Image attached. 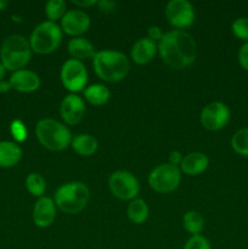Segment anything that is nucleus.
I'll return each mask as SVG.
<instances>
[{
	"instance_id": "f257e3e1",
	"label": "nucleus",
	"mask_w": 248,
	"mask_h": 249,
	"mask_svg": "<svg viewBox=\"0 0 248 249\" xmlns=\"http://www.w3.org/2000/svg\"><path fill=\"white\" fill-rule=\"evenodd\" d=\"M157 50L165 65L175 70L187 67L197 57V44L195 39L180 29L164 33L158 43Z\"/></svg>"
},
{
	"instance_id": "f03ea898",
	"label": "nucleus",
	"mask_w": 248,
	"mask_h": 249,
	"mask_svg": "<svg viewBox=\"0 0 248 249\" xmlns=\"http://www.w3.org/2000/svg\"><path fill=\"white\" fill-rule=\"evenodd\" d=\"M92 66L97 77L105 82L117 83L123 80L130 71V61L117 50L97 51L92 58Z\"/></svg>"
},
{
	"instance_id": "7ed1b4c3",
	"label": "nucleus",
	"mask_w": 248,
	"mask_h": 249,
	"mask_svg": "<svg viewBox=\"0 0 248 249\" xmlns=\"http://www.w3.org/2000/svg\"><path fill=\"white\" fill-rule=\"evenodd\" d=\"M32 49L29 41L19 34L9 36L2 41L0 49V62L4 65L6 71L23 70L31 61Z\"/></svg>"
},
{
	"instance_id": "20e7f679",
	"label": "nucleus",
	"mask_w": 248,
	"mask_h": 249,
	"mask_svg": "<svg viewBox=\"0 0 248 249\" xmlns=\"http://www.w3.org/2000/svg\"><path fill=\"white\" fill-rule=\"evenodd\" d=\"M90 190L85 184L72 181L63 184L56 190L55 204L66 214H78L87 207Z\"/></svg>"
},
{
	"instance_id": "39448f33",
	"label": "nucleus",
	"mask_w": 248,
	"mask_h": 249,
	"mask_svg": "<svg viewBox=\"0 0 248 249\" xmlns=\"http://www.w3.org/2000/svg\"><path fill=\"white\" fill-rule=\"evenodd\" d=\"M35 134L39 142L50 151H63L72 142L71 131L53 118H44L38 122L35 126Z\"/></svg>"
},
{
	"instance_id": "423d86ee",
	"label": "nucleus",
	"mask_w": 248,
	"mask_h": 249,
	"mask_svg": "<svg viewBox=\"0 0 248 249\" xmlns=\"http://www.w3.org/2000/svg\"><path fill=\"white\" fill-rule=\"evenodd\" d=\"M28 41L32 51L39 55H48L60 46L62 29L55 22H41L33 29Z\"/></svg>"
},
{
	"instance_id": "0eeeda50",
	"label": "nucleus",
	"mask_w": 248,
	"mask_h": 249,
	"mask_svg": "<svg viewBox=\"0 0 248 249\" xmlns=\"http://www.w3.org/2000/svg\"><path fill=\"white\" fill-rule=\"evenodd\" d=\"M181 182V170L179 167L165 163L159 164L148 175V185L159 194H169L177 189Z\"/></svg>"
},
{
	"instance_id": "6e6552de",
	"label": "nucleus",
	"mask_w": 248,
	"mask_h": 249,
	"mask_svg": "<svg viewBox=\"0 0 248 249\" xmlns=\"http://www.w3.org/2000/svg\"><path fill=\"white\" fill-rule=\"evenodd\" d=\"M108 186L112 195L122 201L135 199L140 190L138 179L126 170H116L112 173L108 180Z\"/></svg>"
},
{
	"instance_id": "1a4fd4ad",
	"label": "nucleus",
	"mask_w": 248,
	"mask_h": 249,
	"mask_svg": "<svg viewBox=\"0 0 248 249\" xmlns=\"http://www.w3.org/2000/svg\"><path fill=\"white\" fill-rule=\"evenodd\" d=\"M63 87L72 94L84 90L88 82V72L82 61L70 58L65 61L60 72Z\"/></svg>"
},
{
	"instance_id": "9d476101",
	"label": "nucleus",
	"mask_w": 248,
	"mask_h": 249,
	"mask_svg": "<svg viewBox=\"0 0 248 249\" xmlns=\"http://www.w3.org/2000/svg\"><path fill=\"white\" fill-rule=\"evenodd\" d=\"M230 121V109L224 102L213 101L201 112V124L209 131H218Z\"/></svg>"
},
{
	"instance_id": "9b49d317",
	"label": "nucleus",
	"mask_w": 248,
	"mask_h": 249,
	"mask_svg": "<svg viewBox=\"0 0 248 249\" xmlns=\"http://www.w3.org/2000/svg\"><path fill=\"white\" fill-rule=\"evenodd\" d=\"M168 22L175 28H187L195 21L194 6L187 0H172L165 7Z\"/></svg>"
},
{
	"instance_id": "f8f14e48",
	"label": "nucleus",
	"mask_w": 248,
	"mask_h": 249,
	"mask_svg": "<svg viewBox=\"0 0 248 249\" xmlns=\"http://www.w3.org/2000/svg\"><path fill=\"white\" fill-rule=\"evenodd\" d=\"M90 17L83 10H68L61 18V29L70 36H80L89 29Z\"/></svg>"
},
{
	"instance_id": "ddd939ff",
	"label": "nucleus",
	"mask_w": 248,
	"mask_h": 249,
	"mask_svg": "<svg viewBox=\"0 0 248 249\" xmlns=\"http://www.w3.org/2000/svg\"><path fill=\"white\" fill-rule=\"evenodd\" d=\"M60 113L63 122L68 125L78 124L85 114L84 100L77 94H70L62 100L60 106Z\"/></svg>"
},
{
	"instance_id": "4468645a",
	"label": "nucleus",
	"mask_w": 248,
	"mask_h": 249,
	"mask_svg": "<svg viewBox=\"0 0 248 249\" xmlns=\"http://www.w3.org/2000/svg\"><path fill=\"white\" fill-rule=\"evenodd\" d=\"M33 221L38 228H48L56 218L55 201L49 197H40L33 207Z\"/></svg>"
},
{
	"instance_id": "2eb2a0df",
	"label": "nucleus",
	"mask_w": 248,
	"mask_h": 249,
	"mask_svg": "<svg viewBox=\"0 0 248 249\" xmlns=\"http://www.w3.org/2000/svg\"><path fill=\"white\" fill-rule=\"evenodd\" d=\"M9 82L12 89L19 92H33L40 87L39 75L33 71L24 70V68L12 73Z\"/></svg>"
},
{
	"instance_id": "dca6fc26",
	"label": "nucleus",
	"mask_w": 248,
	"mask_h": 249,
	"mask_svg": "<svg viewBox=\"0 0 248 249\" xmlns=\"http://www.w3.org/2000/svg\"><path fill=\"white\" fill-rule=\"evenodd\" d=\"M157 51V44L148 38H140L134 43L130 57L136 65H146L153 60Z\"/></svg>"
},
{
	"instance_id": "f3484780",
	"label": "nucleus",
	"mask_w": 248,
	"mask_h": 249,
	"mask_svg": "<svg viewBox=\"0 0 248 249\" xmlns=\"http://www.w3.org/2000/svg\"><path fill=\"white\" fill-rule=\"evenodd\" d=\"M209 160L204 153L191 152L182 157L180 170L186 175H198L202 174L208 168Z\"/></svg>"
},
{
	"instance_id": "a211bd4d",
	"label": "nucleus",
	"mask_w": 248,
	"mask_h": 249,
	"mask_svg": "<svg viewBox=\"0 0 248 249\" xmlns=\"http://www.w3.org/2000/svg\"><path fill=\"white\" fill-rule=\"evenodd\" d=\"M67 49L72 58L78 61L94 58L95 53H96L94 45L88 39L82 38V36H75V38L71 39L67 44Z\"/></svg>"
},
{
	"instance_id": "6ab92c4d",
	"label": "nucleus",
	"mask_w": 248,
	"mask_h": 249,
	"mask_svg": "<svg viewBox=\"0 0 248 249\" xmlns=\"http://www.w3.org/2000/svg\"><path fill=\"white\" fill-rule=\"evenodd\" d=\"M22 158V148L12 141H0V168H12Z\"/></svg>"
},
{
	"instance_id": "aec40b11",
	"label": "nucleus",
	"mask_w": 248,
	"mask_h": 249,
	"mask_svg": "<svg viewBox=\"0 0 248 249\" xmlns=\"http://www.w3.org/2000/svg\"><path fill=\"white\" fill-rule=\"evenodd\" d=\"M72 148L74 150L75 153L84 157H89V156L94 155L96 152L97 147H99V142L96 139L90 134H79L75 138L72 139Z\"/></svg>"
},
{
	"instance_id": "412c9836",
	"label": "nucleus",
	"mask_w": 248,
	"mask_h": 249,
	"mask_svg": "<svg viewBox=\"0 0 248 249\" xmlns=\"http://www.w3.org/2000/svg\"><path fill=\"white\" fill-rule=\"evenodd\" d=\"M84 97L89 104L102 106L107 104L111 97V91L104 84H92L84 89Z\"/></svg>"
},
{
	"instance_id": "4be33fe9",
	"label": "nucleus",
	"mask_w": 248,
	"mask_h": 249,
	"mask_svg": "<svg viewBox=\"0 0 248 249\" xmlns=\"http://www.w3.org/2000/svg\"><path fill=\"white\" fill-rule=\"evenodd\" d=\"M126 214H128L129 220L133 221L134 224H142L147 220L150 211H148L147 203L143 199L135 198L129 203Z\"/></svg>"
},
{
	"instance_id": "5701e85b",
	"label": "nucleus",
	"mask_w": 248,
	"mask_h": 249,
	"mask_svg": "<svg viewBox=\"0 0 248 249\" xmlns=\"http://www.w3.org/2000/svg\"><path fill=\"white\" fill-rule=\"evenodd\" d=\"M182 221H184L185 230L189 233H191V236H196L201 233V231L203 230L204 226V220L203 216L201 215V213L196 211H189L185 213L184 218H182Z\"/></svg>"
},
{
	"instance_id": "b1692460",
	"label": "nucleus",
	"mask_w": 248,
	"mask_h": 249,
	"mask_svg": "<svg viewBox=\"0 0 248 249\" xmlns=\"http://www.w3.org/2000/svg\"><path fill=\"white\" fill-rule=\"evenodd\" d=\"M26 187L32 196L40 198L45 194L46 181L39 173H31L26 179Z\"/></svg>"
},
{
	"instance_id": "393cba45",
	"label": "nucleus",
	"mask_w": 248,
	"mask_h": 249,
	"mask_svg": "<svg viewBox=\"0 0 248 249\" xmlns=\"http://www.w3.org/2000/svg\"><path fill=\"white\" fill-rule=\"evenodd\" d=\"M231 146L236 153L248 157V128H242L233 134Z\"/></svg>"
},
{
	"instance_id": "a878e982",
	"label": "nucleus",
	"mask_w": 248,
	"mask_h": 249,
	"mask_svg": "<svg viewBox=\"0 0 248 249\" xmlns=\"http://www.w3.org/2000/svg\"><path fill=\"white\" fill-rule=\"evenodd\" d=\"M66 2L63 0H50L45 5V15L48 21L55 22L61 19L66 14Z\"/></svg>"
},
{
	"instance_id": "bb28decb",
	"label": "nucleus",
	"mask_w": 248,
	"mask_h": 249,
	"mask_svg": "<svg viewBox=\"0 0 248 249\" xmlns=\"http://www.w3.org/2000/svg\"><path fill=\"white\" fill-rule=\"evenodd\" d=\"M232 33L236 38L243 40L245 43L248 41V17H240L235 19L231 26Z\"/></svg>"
},
{
	"instance_id": "cd10ccee",
	"label": "nucleus",
	"mask_w": 248,
	"mask_h": 249,
	"mask_svg": "<svg viewBox=\"0 0 248 249\" xmlns=\"http://www.w3.org/2000/svg\"><path fill=\"white\" fill-rule=\"evenodd\" d=\"M10 133H11L12 138H14L16 142H23V141H26L27 136H28L26 124L21 119H14L11 122V124H10Z\"/></svg>"
},
{
	"instance_id": "c85d7f7f",
	"label": "nucleus",
	"mask_w": 248,
	"mask_h": 249,
	"mask_svg": "<svg viewBox=\"0 0 248 249\" xmlns=\"http://www.w3.org/2000/svg\"><path fill=\"white\" fill-rule=\"evenodd\" d=\"M184 249H212L211 243L204 236L196 235L191 236L185 243Z\"/></svg>"
},
{
	"instance_id": "c756f323",
	"label": "nucleus",
	"mask_w": 248,
	"mask_h": 249,
	"mask_svg": "<svg viewBox=\"0 0 248 249\" xmlns=\"http://www.w3.org/2000/svg\"><path fill=\"white\" fill-rule=\"evenodd\" d=\"M238 62L241 67L248 72V41L243 44L238 50Z\"/></svg>"
},
{
	"instance_id": "7c9ffc66",
	"label": "nucleus",
	"mask_w": 248,
	"mask_h": 249,
	"mask_svg": "<svg viewBox=\"0 0 248 249\" xmlns=\"http://www.w3.org/2000/svg\"><path fill=\"white\" fill-rule=\"evenodd\" d=\"M164 33L162 32V29L159 28L158 26H151L147 31V38L151 39L152 41H158L159 43L160 39L163 38Z\"/></svg>"
},
{
	"instance_id": "2f4dec72",
	"label": "nucleus",
	"mask_w": 248,
	"mask_h": 249,
	"mask_svg": "<svg viewBox=\"0 0 248 249\" xmlns=\"http://www.w3.org/2000/svg\"><path fill=\"white\" fill-rule=\"evenodd\" d=\"M97 6L102 12H112L116 10L117 4L111 0H100V1H97Z\"/></svg>"
},
{
	"instance_id": "473e14b6",
	"label": "nucleus",
	"mask_w": 248,
	"mask_h": 249,
	"mask_svg": "<svg viewBox=\"0 0 248 249\" xmlns=\"http://www.w3.org/2000/svg\"><path fill=\"white\" fill-rule=\"evenodd\" d=\"M181 160H182V155L179 152V151H172V152L169 153V164L177 167V165L181 164Z\"/></svg>"
},
{
	"instance_id": "72a5a7b5",
	"label": "nucleus",
	"mask_w": 248,
	"mask_h": 249,
	"mask_svg": "<svg viewBox=\"0 0 248 249\" xmlns=\"http://www.w3.org/2000/svg\"><path fill=\"white\" fill-rule=\"evenodd\" d=\"M72 4L79 7H90L92 5H97V0H72Z\"/></svg>"
},
{
	"instance_id": "f704fd0d",
	"label": "nucleus",
	"mask_w": 248,
	"mask_h": 249,
	"mask_svg": "<svg viewBox=\"0 0 248 249\" xmlns=\"http://www.w3.org/2000/svg\"><path fill=\"white\" fill-rule=\"evenodd\" d=\"M12 88H11V84H10L9 80H1L0 82V94H5V92L10 91Z\"/></svg>"
},
{
	"instance_id": "c9c22d12",
	"label": "nucleus",
	"mask_w": 248,
	"mask_h": 249,
	"mask_svg": "<svg viewBox=\"0 0 248 249\" xmlns=\"http://www.w3.org/2000/svg\"><path fill=\"white\" fill-rule=\"evenodd\" d=\"M5 74H6V68H5L4 65L0 62V82H1V80H4Z\"/></svg>"
},
{
	"instance_id": "e433bc0d",
	"label": "nucleus",
	"mask_w": 248,
	"mask_h": 249,
	"mask_svg": "<svg viewBox=\"0 0 248 249\" xmlns=\"http://www.w3.org/2000/svg\"><path fill=\"white\" fill-rule=\"evenodd\" d=\"M7 5H9V2H7L6 0H0V11H1V10H5V7H6Z\"/></svg>"
}]
</instances>
